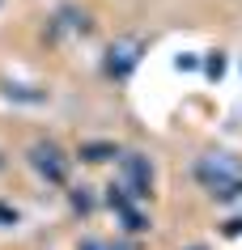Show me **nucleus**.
<instances>
[{
  "instance_id": "f257e3e1",
  "label": "nucleus",
  "mask_w": 242,
  "mask_h": 250,
  "mask_svg": "<svg viewBox=\"0 0 242 250\" xmlns=\"http://www.w3.org/2000/svg\"><path fill=\"white\" fill-rule=\"evenodd\" d=\"M196 178H200L213 195L225 199V195H234L242 187V166L229 157V153H208V157L196 161Z\"/></svg>"
},
{
  "instance_id": "f03ea898",
  "label": "nucleus",
  "mask_w": 242,
  "mask_h": 250,
  "mask_svg": "<svg viewBox=\"0 0 242 250\" xmlns=\"http://www.w3.org/2000/svg\"><path fill=\"white\" fill-rule=\"evenodd\" d=\"M30 166L47 178V183H68V157L60 153V145H51V140H39V145L30 148Z\"/></svg>"
},
{
  "instance_id": "7ed1b4c3",
  "label": "nucleus",
  "mask_w": 242,
  "mask_h": 250,
  "mask_svg": "<svg viewBox=\"0 0 242 250\" xmlns=\"http://www.w3.org/2000/svg\"><path fill=\"white\" fill-rule=\"evenodd\" d=\"M123 161V178H128V191H132V199H145L149 187H153V166H149V157H140V153H128Z\"/></svg>"
},
{
  "instance_id": "20e7f679",
  "label": "nucleus",
  "mask_w": 242,
  "mask_h": 250,
  "mask_svg": "<svg viewBox=\"0 0 242 250\" xmlns=\"http://www.w3.org/2000/svg\"><path fill=\"white\" fill-rule=\"evenodd\" d=\"M136 64H140V42H136V39H119L107 51V72H110V77H128Z\"/></svg>"
},
{
  "instance_id": "39448f33",
  "label": "nucleus",
  "mask_w": 242,
  "mask_h": 250,
  "mask_svg": "<svg viewBox=\"0 0 242 250\" xmlns=\"http://www.w3.org/2000/svg\"><path fill=\"white\" fill-rule=\"evenodd\" d=\"M110 157H119V148L115 145H81V161H110Z\"/></svg>"
},
{
  "instance_id": "423d86ee",
  "label": "nucleus",
  "mask_w": 242,
  "mask_h": 250,
  "mask_svg": "<svg viewBox=\"0 0 242 250\" xmlns=\"http://www.w3.org/2000/svg\"><path fill=\"white\" fill-rule=\"evenodd\" d=\"M123 225H128L132 233H145V229H149V221H145V216H140L136 208H123Z\"/></svg>"
},
{
  "instance_id": "0eeeda50",
  "label": "nucleus",
  "mask_w": 242,
  "mask_h": 250,
  "mask_svg": "<svg viewBox=\"0 0 242 250\" xmlns=\"http://www.w3.org/2000/svg\"><path fill=\"white\" fill-rule=\"evenodd\" d=\"M81 250H123V246H115V242H102V237H85V242H81Z\"/></svg>"
},
{
  "instance_id": "6e6552de",
  "label": "nucleus",
  "mask_w": 242,
  "mask_h": 250,
  "mask_svg": "<svg viewBox=\"0 0 242 250\" xmlns=\"http://www.w3.org/2000/svg\"><path fill=\"white\" fill-rule=\"evenodd\" d=\"M0 221H4V225H13V221H17V212H13V208H0Z\"/></svg>"
},
{
  "instance_id": "1a4fd4ad",
  "label": "nucleus",
  "mask_w": 242,
  "mask_h": 250,
  "mask_svg": "<svg viewBox=\"0 0 242 250\" xmlns=\"http://www.w3.org/2000/svg\"><path fill=\"white\" fill-rule=\"evenodd\" d=\"M0 170H4V153H0Z\"/></svg>"
},
{
  "instance_id": "9d476101",
  "label": "nucleus",
  "mask_w": 242,
  "mask_h": 250,
  "mask_svg": "<svg viewBox=\"0 0 242 250\" xmlns=\"http://www.w3.org/2000/svg\"><path fill=\"white\" fill-rule=\"evenodd\" d=\"M191 250H204V246H191Z\"/></svg>"
}]
</instances>
